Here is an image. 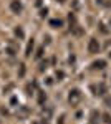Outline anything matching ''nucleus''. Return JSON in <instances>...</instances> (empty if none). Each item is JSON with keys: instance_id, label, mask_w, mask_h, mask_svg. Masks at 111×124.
<instances>
[{"instance_id": "nucleus-1", "label": "nucleus", "mask_w": 111, "mask_h": 124, "mask_svg": "<svg viewBox=\"0 0 111 124\" xmlns=\"http://www.w3.org/2000/svg\"><path fill=\"white\" fill-rule=\"evenodd\" d=\"M80 99H81L80 89H71V91H70V96H68V101L71 103V106H76L80 103Z\"/></svg>"}, {"instance_id": "nucleus-2", "label": "nucleus", "mask_w": 111, "mask_h": 124, "mask_svg": "<svg viewBox=\"0 0 111 124\" xmlns=\"http://www.w3.org/2000/svg\"><path fill=\"white\" fill-rule=\"evenodd\" d=\"M88 51H90V53H98V51H100V43H98L96 38L90 40V43H88Z\"/></svg>"}, {"instance_id": "nucleus-3", "label": "nucleus", "mask_w": 111, "mask_h": 124, "mask_svg": "<svg viewBox=\"0 0 111 124\" xmlns=\"http://www.w3.org/2000/svg\"><path fill=\"white\" fill-rule=\"evenodd\" d=\"M91 89L94 91L96 96H103L104 93H106V86L103 85V83H100V85H96V86H91Z\"/></svg>"}, {"instance_id": "nucleus-4", "label": "nucleus", "mask_w": 111, "mask_h": 124, "mask_svg": "<svg viewBox=\"0 0 111 124\" xmlns=\"http://www.w3.org/2000/svg\"><path fill=\"white\" fill-rule=\"evenodd\" d=\"M10 8H12L13 13H20V12H22V3H20L18 0H13V2L10 3Z\"/></svg>"}, {"instance_id": "nucleus-5", "label": "nucleus", "mask_w": 111, "mask_h": 124, "mask_svg": "<svg viewBox=\"0 0 111 124\" xmlns=\"http://www.w3.org/2000/svg\"><path fill=\"white\" fill-rule=\"evenodd\" d=\"M104 66H106V61H104V60H98V61L93 63V68H94V70H103Z\"/></svg>"}, {"instance_id": "nucleus-6", "label": "nucleus", "mask_w": 111, "mask_h": 124, "mask_svg": "<svg viewBox=\"0 0 111 124\" xmlns=\"http://www.w3.org/2000/svg\"><path fill=\"white\" fill-rule=\"evenodd\" d=\"M91 124H98L100 123V113L98 111H91Z\"/></svg>"}, {"instance_id": "nucleus-7", "label": "nucleus", "mask_w": 111, "mask_h": 124, "mask_svg": "<svg viewBox=\"0 0 111 124\" xmlns=\"http://www.w3.org/2000/svg\"><path fill=\"white\" fill-rule=\"evenodd\" d=\"M50 25H51L53 28H60V27L63 25V22H61V20H56V18H53V20H50Z\"/></svg>"}, {"instance_id": "nucleus-8", "label": "nucleus", "mask_w": 111, "mask_h": 124, "mask_svg": "<svg viewBox=\"0 0 111 124\" xmlns=\"http://www.w3.org/2000/svg\"><path fill=\"white\" fill-rule=\"evenodd\" d=\"M32 50H33V40H32V41H28L27 51H25V56H30V55H32Z\"/></svg>"}, {"instance_id": "nucleus-9", "label": "nucleus", "mask_w": 111, "mask_h": 124, "mask_svg": "<svg viewBox=\"0 0 111 124\" xmlns=\"http://www.w3.org/2000/svg\"><path fill=\"white\" fill-rule=\"evenodd\" d=\"M15 35H17L18 38H23L25 33H23V30H22V28H15Z\"/></svg>"}, {"instance_id": "nucleus-10", "label": "nucleus", "mask_w": 111, "mask_h": 124, "mask_svg": "<svg viewBox=\"0 0 111 124\" xmlns=\"http://www.w3.org/2000/svg\"><path fill=\"white\" fill-rule=\"evenodd\" d=\"M45 99H46V96L43 94L42 91H40V96H38V103H40V104H43V103H45Z\"/></svg>"}, {"instance_id": "nucleus-11", "label": "nucleus", "mask_w": 111, "mask_h": 124, "mask_svg": "<svg viewBox=\"0 0 111 124\" xmlns=\"http://www.w3.org/2000/svg\"><path fill=\"white\" fill-rule=\"evenodd\" d=\"M63 76H65V75H63V71H56V78H60V79H61Z\"/></svg>"}, {"instance_id": "nucleus-12", "label": "nucleus", "mask_w": 111, "mask_h": 124, "mask_svg": "<svg viewBox=\"0 0 111 124\" xmlns=\"http://www.w3.org/2000/svg\"><path fill=\"white\" fill-rule=\"evenodd\" d=\"M106 104H111V98H106Z\"/></svg>"}, {"instance_id": "nucleus-13", "label": "nucleus", "mask_w": 111, "mask_h": 124, "mask_svg": "<svg viewBox=\"0 0 111 124\" xmlns=\"http://www.w3.org/2000/svg\"><path fill=\"white\" fill-rule=\"evenodd\" d=\"M60 2H65V0H60Z\"/></svg>"}, {"instance_id": "nucleus-14", "label": "nucleus", "mask_w": 111, "mask_h": 124, "mask_svg": "<svg viewBox=\"0 0 111 124\" xmlns=\"http://www.w3.org/2000/svg\"><path fill=\"white\" fill-rule=\"evenodd\" d=\"M110 25H111V20H110Z\"/></svg>"}]
</instances>
